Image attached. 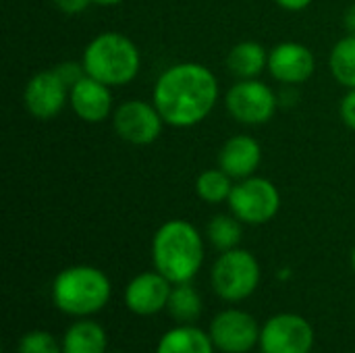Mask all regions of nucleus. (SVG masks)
I'll return each instance as SVG.
<instances>
[{"label": "nucleus", "mask_w": 355, "mask_h": 353, "mask_svg": "<svg viewBox=\"0 0 355 353\" xmlns=\"http://www.w3.org/2000/svg\"><path fill=\"white\" fill-rule=\"evenodd\" d=\"M218 98L216 75L200 62L168 67L156 81L152 102L166 125L187 129L202 123Z\"/></svg>", "instance_id": "nucleus-1"}, {"label": "nucleus", "mask_w": 355, "mask_h": 353, "mask_svg": "<svg viewBox=\"0 0 355 353\" xmlns=\"http://www.w3.org/2000/svg\"><path fill=\"white\" fill-rule=\"evenodd\" d=\"M152 262L173 285L191 283L204 262L200 231L181 218L166 221L152 239Z\"/></svg>", "instance_id": "nucleus-2"}, {"label": "nucleus", "mask_w": 355, "mask_h": 353, "mask_svg": "<svg viewBox=\"0 0 355 353\" xmlns=\"http://www.w3.org/2000/svg\"><path fill=\"white\" fill-rule=\"evenodd\" d=\"M112 287L106 277L96 266L77 264L60 270L52 281V302L54 306L75 318H87L98 314L110 300Z\"/></svg>", "instance_id": "nucleus-3"}, {"label": "nucleus", "mask_w": 355, "mask_h": 353, "mask_svg": "<svg viewBox=\"0 0 355 353\" xmlns=\"http://www.w3.org/2000/svg\"><path fill=\"white\" fill-rule=\"evenodd\" d=\"M83 69L106 85H127L139 73V50L127 35L106 31L96 35L83 50Z\"/></svg>", "instance_id": "nucleus-4"}, {"label": "nucleus", "mask_w": 355, "mask_h": 353, "mask_svg": "<svg viewBox=\"0 0 355 353\" xmlns=\"http://www.w3.org/2000/svg\"><path fill=\"white\" fill-rule=\"evenodd\" d=\"M214 293L225 302H243L254 295L260 285V264L248 250L235 248L220 252L210 273Z\"/></svg>", "instance_id": "nucleus-5"}, {"label": "nucleus", "mask_w": 355, "mask_h": 353, "mask_svg": "<svg viewBox=\"0 0 355 353\" xmlns=\"http://www.w3.org/2000/svg\"><path fill=\"white\" fill-rule=\"evenodd\" d=\"M233 216L248 225H264L272 221L281 208V193L277 185L262 177H248L233 185L229 196Z\"/></svg>", "instance_id": "nucleus-6"}, {"label": "nucleus", "mask_w": 355, "mask_h": 353, "mask_svg": "<svg viewBox=\"0 0 355 353\" xmlns=\"http://www.w3.org/2000/svg\"><path fill=\"white\" fill-rule=\"evenodd\" d=\"M314 339V327L304 316L283 312L262 325L258 347L262 353H310Z\"/></svg>", "instance_id": "nucleus-7"}, {"label": "nucleus", "mask_w": 355, "mask_h": 353, "mask_svg": "<svg viewBox=\"0 0 355 353\" xmlns=\"http://www.w3.org/2000/svg\"><path fill=\"white\" fill-rule=\"evenodd\" d=\"M225 106L235 121L245 125H262L275 117L277 96L258 79H241L227 92Z\"/></svg>", "instance_id": "nucleus-8"}, {"label": "nucleus", "mask_w": 355, "mask_h": 353, "mask_svg": "<svg viewBox=\"0 0 355 353\" xmlns=\"http://www.w3.org/2000/svg\"><path fill=\"white\" fill-rule=\"evenodd\" d=\"M112 125L121 139L133 146L154 144L164 127L158 108L146 100H127L112 112Z\"/></svg>", "instance_id": "nucleus-9"}, {"label": "nucleus", "mask_w": 355, "mask_h": 353, "mask_svg": "<svg viewBox=\"0 0 355 353\" xmlns=\"http://www.w3.org/2000/svg\"><path fill=\"white\" fill-rule=\"evenodd\" d=\"M262 327L243 310L218 312L208 329L214 347L223 353H250L260 343Z\"/></svg>", "instance_id": "nucleus-10"}, {"label": "nucleus", "mask_w": 355, "mask_h": 353, "mask_svg": "<svg viewBox=\"0 0 355 353\" xmlns=\"http://www.w3.org/2000/svg\"><path fill=\"white\" fill-rule=\"evenodd\" d=\"M69 100V85L60 79L56 69L35 73L23 92V102L33 119L50 121L54 119Z\"/></svg>", "instance_id": "nucleus-11"}, {"label": "nucleus", "mask_w": 355, "mask_h": 353, "mask_svg": "<svg viewBox=\"0 0 355 353\" xmlns=\"http://www.w3.org/2000/svg\"><path fill=\"white\" fill-rule=\"evenodd\" d=\"M173 283L156 268L133 277L123 293L125 306L135 316H156L168 308Z\"/></svg>", "instance_id": "nucleus-12"}, {"label": "nucleus", "mask_w": 355, "mask_h": 353, "mask_svg": "<svg viewBox=\"0 0 355 353\" xmlns=\"http://www.w3.org/2000/svg\"><path fill=\"white\" fill-rule=\"evenodd\" d=\"M314 69L312 50L300 42H283L268 52V71L281 83H304L314 75Z\"/></svg>", "instance_id": "nucleus-13"}, {"label": "nucleus", "mask_w": 355, "mask_h": 353, "mask_svg": "<svg viewBox=\"0 0 355 353\" xmlns=\"http://www.w3.org/2000/svg\"><path fill=\"white\" fill-rule=\"evenodd\" d=\"M69 104H71L73 112L85 123H102L114 112L110 85H106L89 75H85L71 87Z\"/></svg>", "instance_id": "nucleus-14"}, {"label": "nucleus", "mask_w": 355, "mask_h": 353, "mask_svg": "<svg viewBox=\"0 0 355 353\" xmlns=\"http://www.w3.org/2000/svg\"><path fill=\"white\" fill-rule=\"evenodd\" d=\"M262 162V148L250 135H233L229 137L218 152V166L231 179H248L252 177Z\"/></svg>", "instance_id": "nucleus-15"}, {"label": "nucleus", "mask_w": 355, "mask_h": 353, "mask_svg": "<svg viewBox=\"0 0 355 353\" xmlns=\"http://www.w3.org/2000/svg\"><path fill=\"white\" fill-rule=\"evenodd\" d=\"M62 353H106L108 335L102 325L81 318L62 335Z\"/></svg>", "instance_id": "nucleus-16"}, {"label": "nucleus", "mask_w": 355, "mask_h": 353, "mask_svg": "<svg viewBox=\"0 0 355 353\" xmlns=\"http://www.w3.org/2000/svg\"><path fill=\"white\" fill-rule=\"evenodd\" d=\"M214 350L210 335L193 325H179L166 331L156 345V353H214Z\"/></svg>", "instance_id": "nucleus-17"}, {"label": "nucleus", "mask_w": 355, "mask_h": 353, "mask_svg": "<svg viewBox=\"0 0 355 353\" xmlns=\"http://www.w3.org/2000/svg\"><path fill=\"white\" fill-rule=\"evenodd\" d=\"M268 67V54L258 42H239L227 56V69L239 79H256Z\"/></svg>", "instance_id": "nucleus-18"}, {"label": "nucleus", "mask_w": 355, "mask_h": 353, "mask_svg": "<svg viewBox=\"0 0 355 353\" xmlns=\"http://www.w3.org/2000/svg\"><path fill=\"white\" fill-rule=\"evenodd\" d=\"M166 310L179 325H193L202 314V298L191 283L173 285Z\"/></svg>", "instance_id": "nucleus-19"}, {"label": "nucleus", "mask_w": 355, "mask_h": 353, "mask_svg": "<svg viewBox=\"0 0 355 353\" xmlns=\"http://www.w3.org/2000/svg\"><path fill=\"white\" fill-rule=\"evenodd\" d=\"M329 64H331V73H333V77L341 83V85H345V87H349V89H354L355 87V35H345V37H341L337 44H335V48H333V52H331V58H329Z\"/></svg>", "instance_id": "nucleus-20"}, {"label": "nucleus", "mask_w": 355, "mask_h": 353, "mask_svg": "<svg viewBox=\"0 0 355 353\" xmlns=\"http://www.w3.org/2000/svg\"><path fill=\"white\" fill-rule=\"evenodd\" d=\"M233 191V179L218 166V169H206L196 179V193L206 204H220L227 202Z\"/></svg>", "instance_id": "nucleus-21"}, {"label": "nucleus", "mask_w": 355, "mask_h": 353, "mask_svg": "<svg viewBox=\"0 0 355 353\" xmlns=\"http://www.w3.org/2000/svg\"><path fill=\"white\" fill-rule=\"evenodd\" d=\"M241 221L237 216H227V214H218L208 223L206 235L208 241L212 243V248H216L218 252H229L235 250L241 241Z\"/></svg>", "instance_id": "nucleus-22"}, {"label": "nucleus", "mask_w": 355, "mask_h": 353, "mask_svg": "<svg viewBox=\"0 0 355 353\" xmlns=\"http://www.w3.org/2000/svg\"><path fill=\"white\" fill-rule=\"evenodd\" d=\"M17 353H62V343L46 331H29L19 339Z\"/></svg>", "instance_id": "nucleus-23"}, {"label": "nucleus", "mask_w": 355, "mask_h": 353, "mask_svg": "<svg viewBox=\"0 0 355 353\" xmlns=\"http://www.w3.org/2000/svg\"><path fill=\"white\" fill-rule=\"evenodd\" d=\"M56 69V73L60 75V79L69 85V92H71V87L79 81V79H83L87 73H85V69H83V62L79 64V62H60V64H56L54 67Z\"/></svg>", "instance_id": "nucleus-24"}, {"label": "nucleus", "mask_w": 355, "mask_h": 353, "mask_svg": "<svg viewBox=\"0 0 355 353\" xmlns=\"http://www.w3.org/2000/svg\"><path fill=\"white\" fill-rule=\"evenodd\" d=\"M341 119L349 129L355 131V87L349 89V94L341 102Z\"/></svg>", "instance_id": "nucleus-25"}, {"label": "nucleus", "mask_w": 355, "mask_h": 353, "mask_svg": "<svg viewBox=\"0 0 355 353\" xmlns=\"http://www.w3.org/2000/svg\"><path fill=\"white\" fill-rule=\"evenodd\" d=\"M54 2H56V6H58L62 12H67V15L81 12V10H85V8L92 4V0H54Z\"/></svg>", "instance_id": "nucleus-26"}, {"label": "nucleus", "mask_w": 355, "mask_h": 353, "mask_svg": "<svg viewBox=\"0 0 355 353\" xmlns=\"http://www.w3.org/2000/svg\"><path fill=\"white\" fill-rule=\"evenodd\" d=\"M281 8L285 10H304L308 8L314 0H275Z\"/></svg>", "instance_id": "nucleus-27"}, {"label": "nucleus", "mask_w": 355, "mask_h": 353, "mask_svg": "<svg viewBox=\"0 0 355 353\" xmlns=\"http://www.w3.org/2000/svg\"><path fill=\"white\" fill-rule=\"evenodd\" d=\"M345 29L352 33V35H355V4H352L347 10H345Z\"/></svg>", "instance_id": "nucleus-28"}, {"label": "nucleus", "mask_w": 355, "mask_h": 353, "mask_svg": "<svg viewBox=\"0 0 355 353\" xmlns=\"http://www.w3.org/2000/svg\"><path fill=\"white\" fill-rule=\"evenodd\" d=\"M94 4H102V6H112V4H119L123 0H92Z\"/></svg>", "instance_id": "nucleus-29"}, {"label": "nucleus", "mask_w": 355, "mask_h": 353, "mask_svg": "<svg viewBox=\"0 0 355 353\" xmlns=\"http://www.w3.org/2000/svg\"><path fill=\"white\" fill-rule=\"evenodd\" d=\"M352 266H354V270H355V248L352 250Z\"/></svg>", "instance_id": "nucleus-30"}, {"label": "nucleus", "mask_w": 355, "mask_h": 353, "mask_svg": "<svg viewBox=\"0 0 355 353\" xmlns=\"http://www.w3.org/2000/svg\"><path fill=\"white\" fill-rule=\"evenodd\" d=\"M114 353H125V352H114Z\"/></svg>", "instance_id": "nucleus-31"}]
</instances>
